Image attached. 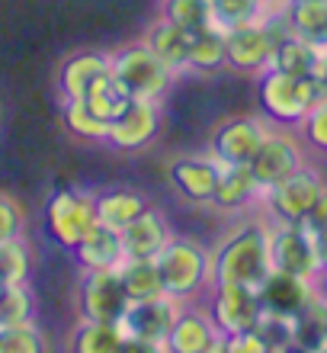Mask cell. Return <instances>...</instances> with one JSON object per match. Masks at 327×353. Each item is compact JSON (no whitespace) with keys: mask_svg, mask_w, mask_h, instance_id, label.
I'll use <instances>...</instances> for the list:
<instances>
[{"mask_svg":"<svg viewBox=\"0 0 327 353\" xmlns=\"http://www.w3.org/2000/svg\"><path fill=\"white\" fill-rule=\"evenodd\" d=\"M253 331H257V334H260V341L266 344V353L292 350V347H295V325H292L289 315L263 312L260 321L253 325Z\"/></svg>","mask_w":327,"mask_h":353,"instance_id":"obj_36","label":"cell"},{"mask_svg":"<svg viewBox=\"0 0 327 353\" xmlns=\"http://www.w3.org/2000/svg\"><path fill=\"white\" fill-rule=\"evenodd\" d=\"M206 312L212 318V325L222 337H231L238 331H247L260 321L263 305L253 286H241V283H222V286H209V302Z\"/></svg>","mask_w":327,"mask_h":353,"instance_id":"obj_9","label":"cell"},{"mask_svg":"<svg viewBox=\"0 0 327 353\" xmlns=\"http://www.w3.org/2000/svg\"><path fill=\"white\" fill-rule=\"evenodd\" d=\"M145 46L154 52V55L164 61V65H170L173 71H187V61H189V42H193V32H187L183 26H177V23H170V19H154L148 26V32H145V39H141Z\"/></svg>","mask_w":327,"mask_h":353,"instance_id":"obj_22","label":"cell"},{"mask_svg":"<svg viewBox=\"0 0 327 353\" xmlns=\"http://www.w3.org/2000/svg\"><path fill=\"white\" fill-rule=\"evenodd\" d=\"M212 257V286L222 283H241V286H260L273 273L270 257V225L244 222L228 232L222 241L209 251Z\"/></svg>","mask_w":327,"mask_h":353,"instance_id":"obj_1","label":"cell"},{"mask_svg":"<svg viewBox=\"0 0 327 353\" xmlns=\"http://www.w3.org/2000/svg\"><path fill=\"white\" fill-rule=\"evenodd\" d=\"M160 17L183 26L187 32L212 26V0H160Z\"/></svg>","mask_w":327,"mask_h":353,"instance_id":"obj_33","label":"cell"},{"mask_svg":"<svg viewBox=\"0 0 327 353\" xmlns=\"http://www.w3.org/2000/svg\"><path fill=\"white\" fill-rule=\"evenodd\" d=\"M81 263V270H119V263L125 261V248H122V232L109 228V225L96 222L90 232L77 241V248L71 251Z\"/></svg>","mask_w":327,"mask_h":353,"instance_id":"obj_21","label":"cell"},{"mask_svg":"<svg viewBox=\"0 0 327 353\" xmlns=\"http://www.w3.org/2000/svg\"><path fill=\"white\" fill-rule=\"evenodd\" d=\"M67 347L77 353H119L125 350V331H122V325L81 318V325L74 327Z\"/></svg>","mask_w":327,"mask_h":353,"instance_id":"obj_27","label":"cell"},{"mask_svg":"<svg viewBox=\"0 0 327 353\" xmlns=\"http://www.w3.org/2000/svg\"><path fill=\"white\" fill-rule=\"evenodd\" d=\"M222 68H228V42H224V29L212 23V26L193 32L187 71H196V74H215V71H222Z\"/></svg>","mask_w":327,"mask_h":353,"instance_id":"obj_26","label":"cell"},{"mask_svg":"<svg viewBox=\"0 0 327 353\" xmlns=\"http://www.w3.org/2000/svg\"><path fill=\"white\" fill-rule=\"evenodd\" d=\"M315 292H318L315 279L295 276V273H282V270H273L270 276L257 286L263 312H276V315H289V318L299 315L302 308L315 299Z\"/></svg>","mask_w":327,"mask_h":353,"instance_id":"obj_17","label":"cell"},{"mask_svg":"<svg viewBox=\"0 0 327 353\" xmlns=\"http://www.w3.org/2000/svg\"><path fill=\"white\" fill-rule=\"evenodd\" d=\"M292 325H295V350H327V299L321 296V289L292 318Z\"/></svg>","mask_w":327,"mask_h":353,"instance_id":"obj_28","label":"cell"},{"mask_svg":"<svg viewBox=\"0 0 327 353\" xmlns=\"http://www.w3.org/2000/svg\"><path fill=\"white\" fill-rule=\"evenodd\" d=\"M260 193L263 190L257 186L247 164H222V174H218L215 193H212L209 205L222 215H238L244 209L260 205Z\"/></svg>","mask_w":327,"mask_h":353,"instance_id":"obj_19","label":"cell"},{"mask_svg":"<svg viewBox=\"0 0 327 353\" xmlns=\"http://www.w3.org/2000/svg\"><path fill=\"white\" fill-rule=\"evenodd\" d=\"M321 61H324V48L311 46V42H305V39H299V36H289L273 48L270 65L279 68L282 74L311 77V74H321Z\"/></svg>","mask_w":327,"mask_h":353,"instance_id":"obj_25","label":"cell"},{"mask_svg":"<svg viewBox=\"0 0 327 353\" xmlns=\"http://www.w3.org/2000/svg\"><path fill=\"white\" fill-rule=\"evenodd\" d=\"M96 225V203L94 193L87 190H74V186H65V190H55L45 203V228L48 238L65 248V251H74L77 241L84 238L90 228Z\"/></svg>","mask_w":327,"mask_h":353,"instance_id":"obj_7","label":"cell"},{"mask_svg":"<svg viewBox=\"0 0 327 353\" xmlns=\"http://www.w3.org/2000/svg\"><path fill=\"white\" fill-rule=\"evenodd\" d=\"M26 232V219H23V209L13 196L0 193V241H10V238H23Z\"/></svg>","mask_w":327,"mask_h":353,"instance_id":"obj_39","label":"cell"},{"mask_svg":"<svg viewBox=\"0 0 327 353\" xmlns=\"http://www.w3.org/2000/svg\"><path fill=\"white\" fill-rule=\"evenodd\" d=\"M224 347V337L215 331L212 318L206 308H189L180 305L177 321L170 327L167 347L170 353H215Z\"/></svg>","mask_w":327,"mask_h":353,"instance_id":"obj_16","label":"cell"},{"mask_svg":"<svg viewBox=\"0 0 327 353\" xmlns=\"http://www.w3.org/2000/svg\"><path fill=\"white\" fill-rule=\"evenodd\" d=\"M48 337L36 321H23L13 327H0V353H45Z\"/></svg>","mask_w":327,"mask_h":353,"instance_id":"obj_35","label":"cell"},{"mask_svg":"<svg viewBox=\"0 0 327 353\" xmlns=\"http://www.w3.org/2000/svg\"><path fill=\"white\" fill-rule=\"evenodd\" d=\"M315 244H318V263H321V276H327V228L315 232Z\"/></svg>","mask_w":327,"mask_h":353,"instance_id":"obj_42","label":"cell"},{"mask_svg":"<svg viewBox=\"0 0 327 353\" xmlns=\"http://www.w3.org/2000/svg\"><path fill=\"white\" fill-rule=\"evenodd\" d=\"M154 261H158L160 279H164V292L177 299L180 305L199 299L212 286V257H209L206 244L196 238L173 234Z\"/></svg>","mask_w":327,"mask_h":353,"instance_id":"obj_3","label":"cell"},{"mask_svg":"<svg viewBox=\"0 0 327 353\" xmlns=\"http://www.w3.org/2000/svg\"><path fill=\"white\" fill-rule=\"evenodd\" d=\"M260 3H263V7H279L282 0H260Z\"/></svg>","mask_w":327,"mask_h":353,"instance_id":"obj_44","label":"cell"},{"mask_svg":"<svg viewBox=\"0 0 327 353\" xmlns=\"http://www.w3.org/2000/svg\"><path fill=\"white\" fill-rule=\"evenodd\" d=\"M84 100H87V106L100 116V119H106V122H112L116 116H119L125 106H129V93L122 90L119 84H116V77L106 71L103 77H96L94 84H90V90L84 93Z\"/></svg>","mask_w":327,"mask_h":353,"instance_id":"obj_31","label":"cell"},{"mask_svg":"<svg viewBox=\"0 0 327 353\" xmlns=\"http://www.w3.org/2000/svg\"><path fill=\"white\" fill-rule=\"evenodd\" d=\"M29 273H32V251H29L26 238L0 241V286L29 283Z\"/></svg>","mask_w":327,"mask_h":353,"instance_id":"obj_32","label":"cell"},{"mask_svg":"<svg viewBox=\"0 0 327 353\" xmlns=\"http://www.w3.org/2000/svg\"><path fill=\"white\" fill-rule=\"evenodd\" d=\"M270 257H273V270L295 273V276L318 283L321 276L318 244H315V232H308L305 225L270 222Z\"/></svg>","mask_w":327,"mask_h":353,"instance_id":"obj_10","label":"cell"},{"mask_svg":"<svg viewBox=\"0 0 327 353\" xmlns=\"http://www.w3.org/2000/svg\"><path fill=\"white\" fill-rule=\"evenodd\" d=\"M324 186L327 183L321 180L318 170L308 168V164H302L295 174H289L286 180H279V183H273L270 190H263L260 193V209L266 212L270 222L302 225Z\"/></svg>","mask_w":327,"mask_h":353,"instance_id":"obj_6","label":"cell"},{"mask_svg":"<svg viewBox=\"0 0 327 353\" xmlns=\"http://www.w3.org/2000/svg\"><path fill=\"white\" fill-rule=\"evenodd\" d=\"M23 321H36V296L26 283L0 286V327H13Z\"/></svg>","mask_w":327,"mask_h":353,"instance_id":"obj_34","label":"cell"},{"mask_svg":"<svg viewBox=\"0 0 327 353\" xmlns=\"http://www.w3.org/2000/svg\"><path fill=\"white\" fill-rule=\"evenodd\" d=\"M224 42H228V68L241 71V74H260L263 68L273 61V39L263 26V19L244 23V26L224 29Z\"/></svg>","mask_w":327,"mask_h":353,"instance_id":"obj_15","label":"cell"},{"mask_svg":"<svg viewBox=\"0 0 327 353\" xmlns=\"http://www.w3.org/2000/svg\"><path fill=\"white\" fill-rule=\"evenodd\" d=\"M160 129L158 100H129V106L109 122L106 145L116 151H145Z\"/></svg>","mask_w":327,"mask_h":353,"instance_id":"obj_13","label":"cell"},{"mask_svg":"<svg viewBox=\"0 0 327 353\" xmlns=\"http://www.w3.org/2000/svg\"><path fill=\"white\" fill-rule=\"evenodd\" d=\"M109 71V55L96 52V48H84L67 55L58 68V93L61 100H81L96 77H103Z\"/></svg>","mask_w":327,"mask_h":353,"instance_id":"obj_20","label":"cell"},{"mask_svg":"<svg viewBox=\"0 0 327 353\" xmlns=\"http://www.w3.org/2000/svg\"><path fill=\"white\" fill-rule=\"evenodd\" d=\"M218 174H222V164L212 154H183V158L167 161L170 186L187 203H196V205H209V199L215 193Z\"/></svg>","mask_w":327,"mask_h":353,"instance_id":"obj_14","label":"cell"},{"mask_svg":"<svg viewBox=\"0 0 327 353\" xmlns=\"http://www.w3.org/2000/svg\"><path fill=\"white\" fill-rule=\"evenodd\" d=\"M279 10L299 39L327 48V0H282Z\"/></svg>","mask_w":327,"mask_h":353,"instance_id":"obj_24","label":"cell"},{"mask_svg":"<svg viewBox=\"0 0 327 353\" xmlns=\"http://www.w3.org/2000/svg\"><path fill=\"white\" fill-rule=\"evenodd\" d=\"M180 302L164 296L135 299L129 302L122 315V331H125V350H164L170 337V327L177 321Z\"/></svg>","mask_w":327,"mask_h":353,"instance_id":"obj_5","label":"cell"},{"mask_svg":"<svg viewBox=\"0 0 327 353\" xmlns=\"http://www.w3.org/2000/svg\"><path fill=\"white\" fill-rule=\"evenodd\" d=\"M302 164H305L302 141L286 129H279V132L270 129L247 168H251V174L260 190H270L273 183H279V180H286L289 174H295Z\"/></svg>","mask_w":327,"mask_h":353,"instance_id":"obj_12","label":"cell"},{"mask_svg":"<svg viewBox=\"0 0 327 353\" xmlns=\"http://www.w3.org/2000/svg\"><path fill=\"white\" fill-rule=\"evenodd\" d=\"M299 132H302V141H305L308 148L327 154V97L318 100L305 112V119L299 122Z\"/></svg>","mask_w":327,"mask_h":353,"instance_id":"obj_38","label":"cell"},{"mask_svg":"<svg viewBox=\"0 0 327 353\" xmlns=\"http://www.w3.org/2000/svg\"><path fill=\"white\" fill-rule=\"evenodd\" d=\"M129 302L131 299L122 286L119 270H84V276L77 283V312H81V318L119 325Z\"/></svg>","mask_w":327,"mask_h":353,"instance_id":"obj_8","label":"cell"},{"mask_svg":"<svg viewBox=\"0 0 327 353\" xmlns=\"http://www.w3.org/2000/svg\"><path fill=\"white\" fill-rule=\"evenodd\" d=\"M327 97V87L321 74L311 77H292L282 74L279 68H263L257 74V100H260L263 119L279 122L282 129H299L305 112L318 100Z\"/></svg>","mask_w":327,"mask_h":353,"instance_id":"obj_2","label":"cell"},{"mask_svg":"<svg viewBox=\"0 0 327 353\" xmlns=\"http://www.w3.org/2000/svg\"><path fill=\"white\" fill-rule=\"evenodd\" d=\"M109 74L131 100H164L177 81V71L164 65L145 42L125 46L109 55Z\"/></svg>","mask_w":327,"mask_h":353,"instance_id":"obj_4","label":"cell"},{"mask_svg":"<svg viewBox=\"0 0 327 353\" xmlns=\"http://www.w3.org/2000/svg\"><path fill=\"white\" fill-rule=\"evenodd\" d=\"M266 132H270V125L260 116L222 119L209 135V154L218 164H251V158L266 139Z\"/></svg>","mask_w":327,"mask_h":353,"instance_id":"obj_11","label":"cell"},{"mask_svg":"<svg viewBox=\"0 0 327 353\" xmlns=\"http://www.w3.org/2000/svg\"><path fill=\"white\" fill-rule=\"evenodd\" d=\"M94 203H96V222L122 232L131 219H138L148 209L151 199L141 190H131V186H112V190H103V193H94Z\"/></svg>","mask_w":327,"mask_h":353,"instance_id":"obj_23","label":"cell"},{"mask_svg":"<svg viewBox=\"0 0 327 353\" xmlns=\"http://www.w3.org/2000/svg\"><path fill=\"white\" fill-rule=\"evenodd\" d=\"M222 350H228V353H266V344L260 341V334H257L253 327H247V331H238V334L224 337Z\"/></svg>","mask_w":327,"mask_h":353,"instance_id":"obj_40","label":"cell"},{"mask_svg":"<svg viewBox=\"0 0 327 353\" xmlns=\"http://www.w3.org/2000/svg\"><path fill=\"white\" fill-rule=\"evenodd\" d=\"M321 81H324V87H327V48H324V61H321Z\"/></svg>","mask_w":327,"mask_h":353,"instance_id":"obj_43","label":"cell"},{"mask_svg":"<svg viewBox=\"0 0 327 353\" xmlns=\"http://www.w3.org/2000/svg\"><path fill=\"white\" fill-rule=\"evenodd\" d=\"M61 122H65L67 135H74L77 141H106L109 135V122L100 119L87 100H65L61 103Z\"/></svg>","mask_w":327,"mask_h":353,"instance_id":"obj_29","label":"cell"},{"mask_svg":"<svg viewBox=\"0 0 327 353\" xmlns=\"http://www.w3.org/2000/svg\"><path fill=\"white\" fill-rule=\"evenodd\" d=\"M119 276L122 286L129 292V299H151V296H164V279H160L158 261H125L119 263Z\"/></svg>","mask_w":327,"mask_h":353,"instance_id":"obj_30","label":"cell"},{"mask_svg":"<svg viewBox=\"0 0 327 353\" xmlns=\"http://www.w3.org/2000/svg\"><path fill=\"white\" fill-rule=\"evenodd\" d=\"M305 228L308 232H321V228H327V186L321 190V196L315 199V205H311V212L305 215Z\"/></svg>","mask_w":327,"mask_h":353,"instance_id":"obj_41","label":"cell"},{"mask_svg":"<svg viewBox=\"0 0 327 353\" xmlns=\"http://www.w3.org/2000/svg\"><path fill=\"white\" fill-rule=\"evenodd\" d=\"M263 10L266 7H263L260 0H212V19L222 29L253 23V19H260Z\"/></svg>","mask_w":327,"mask_h":353,"instance_id":"obj_37","label":"cell"},{"mask_svg":"<svg viewBox=\"0 0 327 353\" xmlns=\"http://www.w3.org/2000/svg\"><path fill=\"white\" fill-rule=\"evenodd\" d=\"M173 238V228H170L167 215L148 205L138 219H131L125 228H122V248H125V257L131 261H154L167 241Z\"/></svg>","mask_w":327,"mask_h":353,"instance_id":"obj_18","label":"cell"}]
</instances>
